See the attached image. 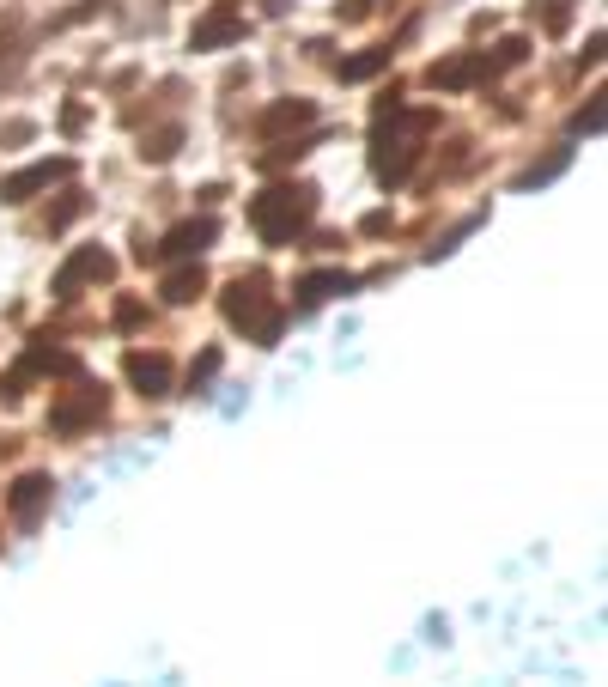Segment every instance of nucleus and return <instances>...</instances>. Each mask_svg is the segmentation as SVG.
<instances>
[{
    "label": "nucleus",
    "instance_id": "nucleus-1",
    "mask_svg": "<svg viewBox=\"0 0 608 687\" xmlns=\"http://www.w3.org/2000/svg\"><path fill=\"white\" fill-rule=\"evenodd\" d=\"M311 207H317L311 189H268V195L250 201V219H256V232L268 244H292L304 232V219H311Z\"/></svg>",
    "mask_w": 608,
    "mask_h": 687
},
{
    "label": "nucleus",
    "instance_id": "nucleus-2",
    "mask_svg": "<svg viewBox=\"0 0 608 687\" xmlns=\"http://www.w3.org/2000/svg\"><path fill=\"white\" fill-rule=\"evenodd\" d=\"M104 274H110V256H104V250H80V256H73V262L55 274V292H61V298H73L86 280H104Z\"/></svg>",
    "mask_w": 608,
    "mask_h": 687
},
{
    "label": "nucleus",
    "instance_id": "nucleus-3",
    "mask_svg": "<svg viewBox=\"0 0 608 687\" xmlns=\"http://www.w3.org/2000/svg\"><path fill=\"white\" fill-rule=\"evenodd\" d=\"M55 177H67V159H49V165H31V171L7 177V183H0V201H31V195H37V189H49Z\"/></svg>",
    "mask_w": 608,
    "mask_h": 687
},
{
    "label": "nucleus",
    "instance_id": "nucleus-4",
    "mask_svg": "<svg viewBox=\"0 0 608 687\" xmlns=\"http://www.w3.org/2000/svg\"><path fill=\"white\" fill-rule=\"evenodd\" d=\"M128 377L140 384V396H165V390H171V365H165V353H128Z\"/></svg>",
    "mask_w": 608,
    "mask_h": 687
},
{
    "label": "nucleus",
    "instance_id": "nucleus-5",
    "mask_svg": "<svg viewBox=\"0 0 608 687\" xmlns=\"http://www.w3.org/2000/svg\"><path fill=\"white\" fill-rule=\"evenodd\" d=\"M49 493H55V487H49V475H25V481L7 493V511H13L19 523H37V511L49 505Z\"/></svg>",
    "mask_w": 608,
    "mask_h": 687
},
{
    "label": "nucleus",
    "instance_id": "nucleus-6",
    "mask_svg": "<svg viewBox=\"0 0 608 687\" xmlns=\"http://www.w3.org/2000/svg\"><path fill=\"white\" fill-rule=\"evenodd\" d=\"M232 37H244V19H232V13H213V19H201L195 25V49H219V43H232Z\"/></svg>",
    "mask_w": 608,
    "mask_h": 687
},
{
    "label": "nucleus",
    "instance_id": "nucleus-7",
    "mask_svg": "<svg viewBox=\"0 0 608 687\" xmlns=\"http://www.w3.org/2000/svg\"><path fill=\"white\" fill-rule=\"evenodd\" d=\"M481 73H487V61L481 55H456V61H444V67H432V86H469V80H481Z\"/></svg>",
    "mask_w": 608,
    "mask_h": 687
},
{
    "label": "nucleus",
    "instance_id": "nucleus-8",
    "mask_svg": "<svg viewBox=\"0 0 608 687\" xmlns=\"http://www.w3.org/2000/svg\"><path fill=\"white\" fill-rule=\"evenodd\" d=\"M213 244V219H195V225H177V232L165 238V256H195Z\"/></svg>",
    "mask_w": 608,
    "mask_h": 687
},
{
    "label": "nucleus",
    "instance_id": "nucleus-9",
    "mask_svg": "<svg viewBox=\"0 0 608 687\" xmlns=\"http://www.w3.org/2000/svg\"><path fill=\"white\" fill-rule=\"evenodd\" d=\"M92 414H104V396H98V390L80 396V402H67V408H55V426H61V432H80Z\"/></svg>",
    "mask_w": 608,
    "mask_h": 687
},
{
    "label": "nucleus",
    "instance_id": "nucleus-10",
    "mask_svg": "<svg viewBox=\"0 0 608 687\" xmlns=\"http://www.w3.org/2000/svg\"><path fill=\"white\" fill-rule=\"evenodd\" d=\"M335 292H353V280L347 274H311L298 286V304H323V298H335Z\"/></svg>",
    "mask_w": 608,
    "mask_h": 687
},
{
    "label": "nucleus",
    "instance_id": "nucleus-11",
    "mask_svg": "<svg viewBox=\"0 0 608 687\" xmlns=\"http://www.w3.org/2000/svg\"><path fill=\"white\" fill-rule=\"evenodd\" d=\"M201 286H207V280H201V268H183V274H171V280H165V292H171L177 304H189Z\"/></svg>",
    "mask_w": 608,
    "mask_h": 687
},
{
    "label": "nucleus",
    "instance_id": "nucleus-12",
    "mask_svg": "<svg viewBox=\"0 0 608 687\" xmlns=\"http://www.w3.org/2000/svg\"><path fill=\"white\" fill-rule=\"evenodd\" d=\"M384 61H390V49H371V55H359V61H347V67H341V80H365V73H377Z\"/></svg>",
    "mask_w": 608,
    "mask_h": 687
},
{
    "label": "nucleus",
    "instance_id": "nucleus-13",
    "mask_svg": "<svg viewBox=\"0 0 608 687\" xmlns=\"http://www.w3.org/2000/svg\"><path fill=\"white\" fill-rule=\"evenodd\" d=\"M572 128H578V134H596V128H602V98H596V104H584V110L572 116Z\"/></svg>",
    "mask_w": 608,
    "mask_h": 687
},
{
    "label": "nucleus",
    "instance_id": "nucleus-14",
    "mask_svg": "<svg viewBox=\"0 0 608 687\" xmlns=\"http://www.w3.org/2000/svg\"><path fill=\"white\" fill-rule=\"evenodd\" d=\"M146 152V159H171V152H177V128L171 134H152V146H140Z\"/></svg>",
    "mask_w": 608,
    "mask_h": 687
},
{
    "label": "nucleus",
    "instance_id": "nucleus-15",
    "mask_svg": "<svg viewBox=\"0 0 608 687\" xmlns=\"http://www.w3.org/2000/svg\"><path fill=\"white\" fill-rule=\"evenodd\" d=\"M304 116H311V104H280V110L268 116V128H286V122H304Z\"/></svg>",
    "mask_w": 608,
    "mask_h": 687
},
{
    "label": "nucleus",
    "instance_id": "nucleus-16",
    "mask_svg": "<svg viewBox=\"0 0 608 687\" xmlns=\"http://www.w3.org/2000/svg\"><path fill=\"white\" fill-rule=\"evenodd\" d=\"M560 165H566V152H554V159H548V165H536V171H529L523 183H529V189H536V183H548V177H560Z\"/></svg>",
    "mask_w": 608,
    "mask_h": 687
}]
</instances>
